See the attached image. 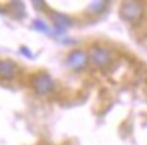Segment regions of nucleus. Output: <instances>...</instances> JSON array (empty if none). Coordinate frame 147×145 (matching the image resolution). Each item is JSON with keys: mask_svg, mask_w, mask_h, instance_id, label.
I'll list each match as a JSON object with an SVG mask.
<instances>
[{"mask_svg": "<svg viewBox=\"0 0 147 145\" xmlns=\"http://www.w3.org/2000/svg\"><path fill=\"white\" fill-rule=\"evenodd\" d=\"M0 12H3V8H1V7H0Z\"/></svg>", "mask_w": 147, "mask_h": 145, "instance_id": "nucleus-12", "label": "nucleus"}, {"mask_svg": "<svg viewBox=\"0 0 147 145\" xmlns=\"http://www.w3.org/2000/svg\"><path fill=\"white\" fill-rule=\"evenodd\" d=\"M104 7H105V3H104V1H95L94 4L91 5V8L94 11H101Z\"/></svg>", "mask_w": 147, "mask_h": 145, "instance_id": "nucleus-9", "label": "nucleus"}, {"mask_svg": "<svg viewBox=\"0 0 147 145\" xmlns=\"http://www.w3.org/2000/svg\"><path fill=\"white\" fill-rule=\"evenodd\" d=\"M93 65L97 67H108L112 63V54L108 48L104 47H94L90 54Z\"/></svg>", "mask_w": 147, "mask_h": 145, "instance_id": "nucleus-3", "label": "nucleus"}, {"mask_svg": "<svg viewBox=\"0 0 147 145\" xmlns=\"http://www.w3.org/2000/svg\"><path fill=\"white\" fill-rule=\"evenodd\" d=\"M33 3H34V7H36V8H44V7H45V3H44V1H33Z\"/></svg>", "mask_w": 147, "mask_h": 145, "instance_id": "nucleus-10", "label": "nucleus"}, {"mask_svg": "<svg viewBox=\"0 0 147 145\" xmlns=\"http://www.w3.org/2000/svg\"><path fill=\"white\" fill-rule=\"evenodd\" d=\"M120 15L125 22L135 23L143 15V5L138 1H125L120 7Z\"/></svg>", "mask_w": 147, "mask_h": 145, "instance_id": "nucleus-1", "label": "nucleus"}, {"mask_svg": "<svg viewBox=\"0 0 147 145\" xmlns=\"http://www.w3.org/2000/svg\"><path fill=\"white\" fill-rule=\"evenodd\" d=\"M32 85L36 89L37 93L40 95H47L52 91L53 88V80L51 78V75L47 73H38L33 77Z\"/></svg>", "mask_w": 147, "mask_h": 145, "instance_id": "nucleus-2", "label": "nucleus"}, {"mask_svg": "<svg viewBox=\"0 0 147 145\" xmlns=\"http://www.w3.org/2000/svg\"><path fill=\"white\" fill-rule=\"evenodd\" d=\"M34 27L38 29V30H41V32H48V27L45 26V23L41 21H34Z\"/></svg>", "mask_w": 147, "mask_h": 145, "instance_id": "nucleus-8", "label": "nucleus"}, {"mask_svg": "<svg viewBox=\"0 0 147 145\" xmlns=\"http://www.w3.org/2000/svg\"><path fill=\"white\" fill-rule=\"evenodd\" d=\"M22 52H23V54H26L27 56H29V58H32V54H30V51H29V49H26V48H22Z\"/></svg>", "mask_w": 147, "mask_h": 145, "instance_id": "nucleus-11", "label": "nucleus"}, {"mask_svg": "<svg viewBox=\"0 0 147 145\" xmlns=\"http://www.w3.org/2000/svg\"><path fill=\"white\" fill-rule=\"evenodd\" d=\"M10 8H12L14 14H21V16H23V14H25V5L21 1H11Z\"/></svg>", "mask_w": 147, "mask_h": 145, "instance_id": "nucleus-7", "label": "nucleus"}, {"mask_svg": "<svg viewBox=\"0 0 147 145\" xmlns=\"http://www.w3.org/2000/svg\"><path fill=\"white\" fill-rule=\"evenodd\" d=\"M87 60H89V58H87L86 52L80 51V49H75V51H72V52L68 55L67 65H68L71 69H74V70H80L82 67L86 66Z\"/></svg>", "mask_w": 147, "mask_h": 145, "instance_id": "nucleus-4", "label": "nucleus"}, {"mask_svg": "<svg viewBox=\"0 0 147 145\" xmlns=\"http://www.w3.org/2000/svg\"><path fill=\"white\" fill-rule=\"evenodd\" d=\"M51 19L55 23V26L60 30H64V29H67L72 25V21L68 16L64 15V14H60V12H51Z\"/></svg>", "mask_w": 147, "mask_h": 145, "instance_id": "nucleus-6", "label": "nucleus"}, {"mask_svg": "<svg viewBox=\"0 0 147 145\" xmlns=\"http://www.w3.org/2000/svg\"><path fill=\"white\" fill-rule=\"evenodd\" d=\"M18 67L11 60H0V78L3 80H11L16 74Z\"/></svg>", "mask_w": 147, "mask_h": 145, "instance_id": "nucleus-5", "label": "nucleus"}]
</instances>
